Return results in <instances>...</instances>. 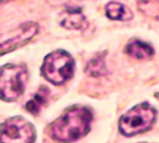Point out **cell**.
Segmentation results:
<instances>
[{
    "label": "cell",
    "mask_w": 159,
    "mask_h": 143,
    "mask_svg": "<svg viewBox=\"0 0 159 143\" xmlns=\"http://www.w3.org/2000/svg\"><path fill=\"white\" fill-rule=\"evenodd\" d=\"M37 31H38V25L33 22L25 23L20 25L19 28L10 31L8 33V38H3L0 41V56L28 43L31 38L37 33Z\"/></svg>",
    "instance_id": "obj_6"
},
{
    "label": "cell",
    "mask_w": 159,
    "mask_h": 143,
    "mask_svg": "<svg viewBox=\"0 0 159 143\" xmlns=\"http://www.w3.org/2000/svg\"><path fill=\"white\" fill-rule=\"evenodd\" d=\"M61 24L68 29H83L87 27V18L84 17L82 9L68 8L61 14Z\"/></svg>",
    "instance_id": "obj_8"
},
{
    "label": "cell",
    "mask_w": 159,
    "mask_h": 143,
    "mask_svg": "<svg viewBox=\"0 0 159 143\" xmlns=\"http://www.w3.org/2000/svg\"><path fill=\"white\" fill-rule=\"evenodd\" d=\"M106 15L112 20L127 22L132 18V11L124 4L118 2H111L106 5Z\"/></svg>",
    "instance_id": "obj_9"
},
{
    "label": "cell",
    "mask_w": 159,
    "mask_h": 143,
    "mask_svg": "<svg viewBox=\"0 0 159 143\" xmlns=\"http://www.w3.org/2000/svg\"><path fill=\"white\" fill-rule=\"evenodd\" d=\"M157 119V110L148 103H141L125 113L118 122V129L125 137H134L136 134L149 131Z\"/></svg>",
    "instance_id": "obj_2"
},
{
    "label": "cell",
    "mask_w": 159,
    "mask_h": 143,
    "mask_svg": "<svg viewBox=\"0 0 159 143\" xmlns=\"http://www.w3.org/2000/svg\"><path fill=\"white\" fill-rule=\"evenodd\" d=\"M36 139L34 128L20 116H14L0 127V142H33Z\"/></svg>",
    "instance_id": "obj_5"
},
{
    "label": "cell",
    "mask_w": 159,
    "mask_h": 143,
    "mask_svg": "<svg viewBox=\"0 0 159 143\" xmlns=\"http://www.w3.org/2000/svg\"><path fill=\"white\" fill-rule=\"evenodd\" d=\"M138 8L152 18H157L159 14V0H136Z\"/></svg>",
    "instance_id": "obj_12"
},
{
    "label": "cell",
    "mask_w": 159,
    "mask_h": 143,
    "mask_svg": "<svg viewBox=\"0 0 159 143\" xmlns=\"http://www.w3.org/2000/svg\"><path fill=\"white\" fill-rule=\"evenodd\" d=\"M41 71L43 77L51 84L61 85L73 77L75 62L68 52L62 49L54 51L45 57Z\"/></svg>",
    "instance_id": "obj_3"
},
{
    "label": "cell",
    "mask_w": 159,
    "mask_h": 143,
    "mask_svg": "<svg viewBox=\"0 0 159 143\" xmlns=\"http://www.w3.org/2000/svg\"><path fill=\"white\" fill-rule=\"evenodd\" d=\"M92 120L93 113L88 107L74 105L52 123L51 137L60 142L78 141L89 133Z\"/></svg>",
    "instance_id": "obj_1"
},
{
    "label": "cell",
    "mask_w": 159,
    "mask_h": 143,
    "mask_svg": "<svg viewBox=\"0 0 159 143\" xmlns=\"http://www.w3.org/2000/svg\"><path fill=\"white\" fill-rule=\"evenodd\" d=\"M107 72L108 71H107V66H106V62L103 60V56H99V55L89 60L85 66V74L92 77H99L106 75Z\"/></svg>",
    "instance_id": "obj_11"
},
{
    "label": "cell",
    "mask_w": 159,
    "mask_h": 143,
    "mask_svg": "<svg viewBox=\"0 0 159 143\" xmlns=\"http://www.w3.org/2000/svg\"><path fill=\"white\" fill-rule=\"evenodd\" d=\"M125 53L135 60H149L154 56V48L152 44L144 41L132 40L126 44Z\"/></svg>",
    "instance_id": "obj_7"
},
{
    "label": "cell",
    "mask_w": 159,
    "mask_h": 143,
    "mask_svg": "<svg viewBox=\"0 0 159 143\" xmlns=\"http://www.w3.org/2000/svg\"><path fill=\"white\" fill-rule=\"evenodd\" d=\"M28 71L23 65H5L0 69V99L17 100L25 90Z\"/></svg>",
    "instance_id": "obj_4"
},
{
    "label": "cell",
    "mask_w": 159,
    "mask_h": 143,
    "mask_svg": "<svg viewBox=\"0 0 159 143\" xmlns=\"http://www.w3.org/2000/svg\"><path fill=\"white\" fill-rule=\"evenodd\" d=\"M48 98V90L46 87H41L38 90V93L33 95V98L25 104V109H27L31 114H38L41 108L47 103Z\"/></svg>",
    "instance_id": "obj_10"
}]
</instances>
